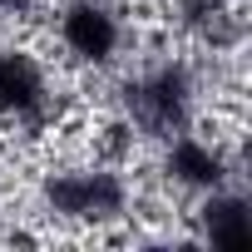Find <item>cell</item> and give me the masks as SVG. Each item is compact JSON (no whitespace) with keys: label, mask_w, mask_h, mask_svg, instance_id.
I'll use <instances>...</instances> for the list:
<instances>
[{"label":"cell","mask_w":252,"mask_h":252,"mask_svg":"<svg viewBox=\"0 0 252 252\" xmlns=\"http://www.w3.org/2000/svg\"><path fill=\"white\" fill-rule=\"evenodd\" d=\"M45 208L60 218H119L129 208V188L109 168H69V173H50Z\"/></svg>","instance_id":"1"},{"label":"cell","mask_w":252,"mask_h":252,"mask_svg":"<svg viewBox=\"0 0 252 252\" xmlns=\"http://www.w3.org/2000/svg\"><path fill=\"white\" fill-rule=\"evenodd\" d=\"M50 79L30 50H0V114L20 124H40L50 109Z\"/></svg>","instance_id":"4"},{"label":"cell","mask_w":252,"mask_h":252,"mask_svg":"<svg viewBox=\"0 0 252 252\" xmlns=\"http://www.w3.org/2000/svg\"><path fill=\"white\" fill-rule=\"evenodd\" d=\"M60 40H64V50L79 64L104 69L124 50V25H119V15L109 5H99V0H69L60 10Z\"/></svg>","instance_id":"3"},{"label":"cell","mask_w":252,"mask_h":252,"mask_svg":"<svg viewBox=\"0 0 252 252\" xmlns=\"http://www.w3.org/2000/svg\"><path fill=\"white\" fill-rule=\"evenodd\" d=\"M203 237L213 247H247L252 242V218H247V203L237 193H222L213 188L208 203H203Z\"/></svg>","instance_id":"6"},{"label":"cell","mask_w":252,"mask_h":252,"mask_svg":"<svg viewBox=\"0 0 252 252\" xmlns=\"http://www.w3.org/2000/svg\"><path fill=\"white\" fill-rule=\"evenodd\" d=\"M188 104H193V84L178 64H163L154 74H144L129 94V114L144 134H158V139H173L183 124H188Z\"/></svg>","instance_id":"2"},{"label":"cell","mask_w":252,"mask_h":252,"mask_svg":"<svg viewBox=\"0 0 252 252\" xmlns=\"http://www.w3.org/2000/svg\"><path fill=\"white\" fill-rule=\"evenodd\" d=\"M168 178L178 183V188H198V193H213V188H222V178H227V163H222V154L208 144V139H198V134H173V144H168Z\"/></svg>","instance_id":"5"}]
</instances>
